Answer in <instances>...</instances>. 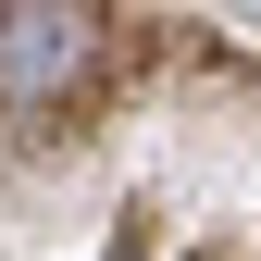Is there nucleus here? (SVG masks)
I'll use <instances>...</instances> for the list:
<instances>
[{"label":"nucleus","instance_id":"nucleus-1","mask_svg":"<svg viewBox=\"0 0 261 261\" xmlns=\"http://www.w3.org/2000/svg\"><path fill=\"white\" fill-rule=\"evenodd\" d=\"M124 62H137V25L112 0H0V124L13 137H50Z\"/></svg>","mask_w":261,"mask_h":261}]
</instances>
